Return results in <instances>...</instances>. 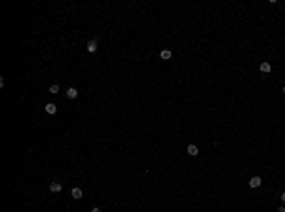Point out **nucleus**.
Returning <instances> with one entry per match:
<instances>
[{
	"instance_id": "f257e3e1",
	"label": "nucleus",
	"mask_w": 285,
	"mask_h": 212,
	"mask_svg": "<svg viewBox=\"0 0 285 212\" xmlns=\"http://www.w3.org/2000/svg\"><path fill=\"white\" fill-rule=\"evenodd\" d=\"M61 190H63V184H61L59 180H55V182H51V184H50V191H51V193H59Z\"/></svg>"
},
{
	"instance_id": "f03ea898",
	"label": "nucleus",
	"mask_w": 285,
	"mask_h": 212,
	"mask_svg": "<svg viewBox=\"0 0 285 212\" xmlns=\"http://www.w3.org/2000/svg\"><path fill=\"white\" fill-rule=\"evenodd\" d=\"M260 184H262V180H260V176H253V178H251V180H249V186H251V188H260Z\"/></svg>"
},
{
	"instance_id": "7ed1b4c3",
	"label": "nucleus",
	"mask_w": 285,
	"mask_h": 212,
	"mask_svg": "<svg viewBox=\"0 0 285 212\" xmlns=\"http://www.w3.org/2000/svg\"><path fill=\"white\" fill-rule=\"evenodd\" d=\"M186 152H188V155H192V157H196V155L200 154V152H198V146H196V144H188Z\"/></svg>"
},
{
	"instance_id": "20e7f679",
	"label": "nucleus",
	"mask_w": 285,
	"mask_h": 212,
	"mask_svg": "<svg viewBox=\"0 0 285 212\" xmlns=\"http://www.w3.org/2000/svg\"><path fill=\"white\" fill-rule=\"evenodd\" d=\"M67 97H68V99H76V97H78V89H76V87H68V89H67Z\"/></svg>"
},
{
	"instance_id": "39448f33",
	"label": "nucleus",
	"mask_w": 285,
	"mask_h": 212,
	"mask_svg": "<svg viewBox=\"0 0 285 212\" xmlns=\"http://www.w3.org/2000/svg\"><path fill=\"white\" fill-rule=\"evenodd\" d=\"M70 195H72V199H76V201H78V199H82V195H84V193H82V190H80V188H72Z\"/></svg>"
},
{
	"instance_id": "423d86ee",
	"label": "nucleus",
	"mask_w": 285,
	"mask_h": 212,
	"mask_svg": "<svg viewBox=\"0 0 285 212\" xmlns=\"http://www.w3.org/2000/svg\"><path fill=\"white\" fill-rule=\"evenodd\" d=\"M87 51H90V53H95V51H97V40L87 42Z\"/></svg>"
},
{
	"instance_id": "0eeeda50",
	"label": "nucleus",
	"mask_w": 285,
	"mask_h": 212,
	"mask_svg": "<svg viewBox=\"0 0 285 212\" xmlns=\"http://www.w3.org/2000/svg\"><path fill=\"white\" fill-rule=\"evenodd\" d=\"M46 112H48V114H55V112H57V104L48 102V104H46Z\"/></svg>"
},
{
	"instance_id": "6e6552de",
	"label": "nucleus",
	"mask_w": 285,
	"mask_h": 212,
	"mask_svg": "<svg viewBox=\"0 0 285 212\" xmlns=\"http://www.w3.org/2000/svg\"><path fill=\"white\" fill-rule=\"evenodd\" d=\"M160 57H162L163 61H167V59H171V51L169 49H162L160 51Z\"/></svg>"
},
{
	"instance_id": "1a4fd4ad",
	"label": "nucleus",
	"mask_w": 285,
	"mask_h": 212,
	"mask_svg": "<svg viewBox=\"0 0 285 212\" xmlns=\"http://www.w3.org/2000/svg\"><path fill=\"white\" fill-rule=\"evenodd\" d=\"M270 70H272V64L270 63H260V72L266 74V72H270Z\"/></svg>"
},
{
	"instance_id": "9d476101",
	"label": "nucleus",
	"mask_w": 285,
	"mask_h": 212,
	"mask_svg": "<svg viewBox=\"0 0 285 212\" xmlns=\"http://www.w3.org/2000/svg\"><path fill=\"white\" fill-rule=\"evenodd\" d=\"M59 91H61V89H59V85H57V83H53V85L50 87V93H51V95H57Z\"/></svg>"
},
{
	"instance_id": "9b49d317",
	"label": "nucleus",
	"mask_w": 285,
	"mask_h": 212,
	"mask_svg": "<svg viewBox=\"0 0 285 212\" xmlns=\"http://www.w3.org/2000/svg\"><path fill=\"white\" fill-rule=\"evenodd\" d=\"M91 212H101V208H97V207H95V208H91Z\"/></svg>"
},
{
	"instance_id": "f8f14e48",
	"label": "nucleus",
	"mask_w": 285,
	"mask_h": 212,
	"mask_svg": "<svg viewBox=\"0 0 285 212\" xmlns=\"http://www.w3.org/2000/svg\"><path fill=\"white\" fill-rule=\"evenodd\" d=\"M277 212H285V207H280V208H277Z\"/></svg>"
},
{
	"instance_id": "ddd939ff",
	"label": "nucleus",
	"mask_w": 285,
	"mask_h": 212,
	"mask_svg": "<svg viewBox=\"0 0 285 212\" xmlns=\"http://www.w3.org/2000/svg\"><path fill=\"white\" fill-rule=\"evenodd\" d=\"M281 201H283V203H285V191H283V193H281Z\"/></svg>"
},
{
	"instance_id": "4468645a",
	"label": "nucleus",
	"mask_w": 285,
	"mask_h": 212,
	"mask_svg": "<svg viewBox=\"0 0 285 212\" xmlns=\"http://www.w3.org/2000/svg\"><path fill=\"white\" fill-rule=\"evenodd\" d=\"M283 93H285V87H283Z\"/></svg>"
}]
</instances>
